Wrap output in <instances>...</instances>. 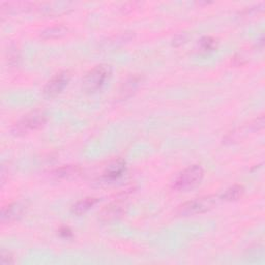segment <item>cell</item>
I'll list each match as a JSON object with an SVG mask.
<instances>
[{
  "mask_svg": "<svg viewBox=\"0 0 265 265\" xmlns=\"http://www.w3.org/2000/svg\"><path fill=\"white\" fill-rule=\"evenodd\" d=\"M204 176V170L201 166L193 165L182 170L172 182V188L175 191H186L200 183Z\"/></svg>",
  "mask_w": 265,
  "mask_h": 265,
  "instance_id": "1",
  "label": "cell"
},
{
  "mask_svg": "<svg viewBox=\"0 0 265 265\" xmlns=\"http://www.w3.org/2000/svg\"><path fill=\"white\" fill-rule=\"evenodd\" d=\"M112 68L109 64H99L91 69L83 78V89L87 92H94L102 88L111 77Z\"/></svg>",
  "mask_w": 265,
  "mask_h": 265,
  "instance_id": "2",
  "label": "cell"
},
{
  "mask_svg": "<svg viewBox=\"0 0 265 265\" xmlns=\"http://www.w3.org/2000/svg\"><path fill=\"white\" fill-rule=\"evenodd\" d=\"M218 201V197L216 196H205L201 198H196L194 200L187 201L180 205L176 214L180 217H190L198 214H203L212 210Z\"/></svg>",
  "mask_w": 265,
  "mask_h": 265,
  "instance_id": "3",
  "label": "cell"
},
{
  "mask_svg": "<svg viewBox=\"0 0 265 265\" xmlns=\"http://www.w3.org/2000/svg\"><path fill=\"white\" fill-rule=\"evenodd\" d=\"M47 122V115L42 111H33L22 117L13 127L15 135H24L31 130H36Z\"/></svg>",
  "mask_w": 265,
  "mask_h": 265,
  "instance_id": "4",
  "label": "cell"
},
{
  "mask_svg": "<svg viewBox=\"0 0 265 265\" xmlns=\"http://www.w3.org/2000/svg\"><path fill=\"white\" fill-rule=\"evenodd\" d=\"M71 80V74L68 71H63L55 75L45 86L44 97L47 99H52L57 97L68 85Z\"/></svg>",
  "mask_w": 265,
  "mask_h": 265,
  "instance_id": "5",
  "label": "cell"
},
{
  "mask_svg": "<svg viewBox=\"0 0 265 265\" xmlns=\"http://www.w3.org/2000/svg\"><path fill=\"white\" fill-rule=\"evenodd\" d=\"M264 126V116H260L258 118H256L255 120H253L252 122H250L248 125L239 127L231 132L225 137L224 142L225 143H235L238 142L240 140H242L244 137H247L249 135V132H253V131H258L260 129H262Z\"/></svg>",
  "mask_w": 265,
  "mask_h": 265,
  "instance_id": "6",
  "label": "cell"
},
{
  "mask_svg": "<svg viewBox=\"0 0 265 265\" xmlns=\"http://www.w3.org/2000/svg\"><path fill=\"white\" fill-rule=\"evenodd\" d=\"M127 205L123 200H118L105 206L99 214V219L103 223L113 222L120 219L126 213Z\"/></svg>",
  "mask_w": 265,
  "mask_h": 265,
  "instance_id": "7",
  "label": "cell"
},
{
  "mask_svg": "<svg viewBox=\"0 0 265 265\" xmlns=\"http://www.w3.org/2000/svg\"><path fill=\"white\" fill-rule=\"evenodd\" d=\"M24 213V205L20 202H14L10 205L6 206L2 211V223L3 224H11L18 219Z\"/></svg>",
  "mask_w": 265,
  "mask_h": 265,
  "instance_id": "8",
  "label": "cell"
},
{
  "mask_svg": "<svg viewBox=\"0 0 265 265\" xmlns=\"http://www.w3.org/2000/svg\"><path fill=\"white\" fill-rule=\"evenodd\" d=\"M125 170V161L123 159H117L108 164L103 172V177L107 180H114L122 175Z\"/></svg>",
  "mask_w": 265,
  "mask_h": 265,
  "instance_id": "9",
  "label": "cell"
},
{
  "mask_svg": "<svg viewBox=\"0 0 265 265\" xmlns=\"http://www.w3.org/2000/svg\"><path fill=\"white\" fill-rule=\"evenodd\" d=\"M72 6L71 3H46L42 4L39 8H36L40 13L43 15H60L62 13H65L68 10H70V7Z\"/></svg>",
  "mask_w": 265,
  "mask_h": 265,
  "instance_id": "10",
  "label": "cell"
},
{
  "mask_svg": "<svg viewBox=\"0 0 265 265\" xmlns=\"http://www.w3.org/2000/svg\"><path fill=\"white\" fill-rule=\"evenodd\" d=\"M82 170L76 165H65L53 171L52 175L58 179H73L81 174Z\"/></svg>",
  "mask_w": 265,
  "mask_h": 265,
  "instance_id": "11",
  "label": "cell"
},
{
  "mask_svg": "<svg viewBox=\"0 0 265 265\" xmlns=\"http://www.w3.org/2000/svg\"><path fill=\"white\" fill-rule=\"evenodd\" d=\"M142 81V78L140 76H132V77H129L121 86L120 88V99L121 100H124L126 98H129L132 93H134L139 84L141 83Z\"/></svg>",
  "mask_w": 265,
  "mask_h": 265,
  "instance_id": "12",
  "label": "cell"
},
{
  "mask_svg": "<svg viewBox=\"0 0 265 265\" xmlns=\"http://www.w3.org/2000/svg\"><path fill=\"white\" fill-rule=\"evenodd\" d=\"M2 8V15L16 14L19 12H25L29 9L34 8V4L30 3H3L0 5Z\"/></svg>",
  "mask_w": 265,
  "mask_h": 265,
  "instance_id": "13",
  "label": "cell"
},
{
  "mask_svg": "<svg viewBox=\"0 0 265 265\" xmlns=\"http://www.w3.org/2000/svg\"><path fill=\"white\" fill-rule=\"evenodd\" d=\"M69 32L68 27H65L63 25H55L46 28L41 32V37L44 40H54V39H59L64 36L66 33Z\"/></svg>",
  "mask_w": 265,
  "mask_h": 265,
  "instance_id": "14",
  "label": "cell"
},
{
  "mask_svg": "<svg viewBox=\"0 0 265 265\" xmlns=\"http://www.w3.org/2000/svg\"><path fill=\"white\" fill-rule=\"evenodd\" d=\"M98 203V199L94 197H86L82 200L78 201L74 206H73V213L77 216H81L88 212L91 207H93Z\"/></svg>",
  "mask_w": 265,
  "mask_h": 265,
  "instance_id": "15",
  "label": "cell"
},
{
  "mask_svg": "<svg viewBox=\"0 0 265 265\" xmlns=\"http://www.w3.org/2000/svg\"><path fill=\"white\" fill-rule=\"evenodd\" d=\"M244 193V188L240 184H234L226 190V192L223 194L222 199L225 201H236L239 198L242 197Z\"/></svg>",
  "mask_w": 265,
  "mask_h": 265,
  "instance_id": "16",
  "label": "cell"
},
{
  "mask_svg": "<svg viewBox=\"0 0 265 265\" xmlns=\"http://www.w3.org/2000/svg\"><path fill=\"white\" fill-rule=\"evenodd\" d=\"M8 55V60H9V63L12 64V65H16L18 63V60H19V51L17 49V47L15 45H11L7 51Z\"/></svg>",
  "mask_w": 265,
  "mask_h": 265,
  "instance_id": "17",
  "label": "cell"
},
{
  "mask_svg": "<svg viewBox=\"0 0 265 265\" xmlns=\"http://www.w3.org/2000/svg\"><path fill=\"white\" fill-rule=\"evenodd\" d=\"M14 263V256L10 251L7 250H2V253H0V264L3 265H9V264H13Z\"/></svg>",
  "mask_w": 265,
  "mask_h": 265,
  "instance_id": "18",
  "label": "cell"
},
{
  "mask_svg": "<svg viewBox=\"0 0 265 265\" xmlns=\"http://www.w3.org/2000/svg\"><path fill=\"white\" fill-rule=\"evenodd\" d=\"M200 47L203 51H212L216 48V41L210 36H206V37H203L201 41H200Z\"/></svg>",
  "mask_w": 265,
  "mask_h": 265,
  "instance_id": "19",
  "label": "cell"
},
{
  "mask_svg": "<svg viewBox=\"0 0 265 265\" xmlns=\"http://www.w3.org/2000/svg\"><path fill=\"white\" fill-rule=\"evenodd\" d=\"M59 234L63 238H71L73 236V232L69 227H62L59 230Z\"/></svg>",
  "mask_w": 265,
  "mask_h": 265,
  "instance_id": "20",
  "label": "cell"
},
{
  "mask_svg": "<svg viewBox=\"0 0 265 265\" xmlns=\"http://www.w3.org/2000/svg\"><path fill=\"white\" fill-rule=\"evenodd\" d=\"M233 65L235 66H240V65H243L245 63V60L242 58V57H239V56H235L233 58Z\"/></svg>",
  "mask_w": 265,
  "mask_h": 265,
  "instance_id": "21",
  "label": "cell"
}]
</instances>
